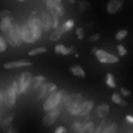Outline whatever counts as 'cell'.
Listing matches in <instances>:
<instances>
[{
	"instance_id": "obj_1",
	"label": "cell",
	"mask_w": 133,
	"mask_h": 133,
	"mask_svg": "<svg viewBox=\"0 0 133 133\" xmlns=\"http://www.w3.org/2000/svg\"><path fill=\"white\" fill-rule=\"evenodd\" d=\"M68 94L64 89H56L55 92H52V94H49L45 99H44V103H42V110L45 111V113H49L50 110H53V108H59V103H61V100L64 99V96Z\"/></svg>"
},
{
	"instance_id": "obj_4",
	"label": "cell",
	"mask_w": 133,
	"mask_h": 133,
	"mask_svg": "<svg viewBox=\"0 0 133 133\" xmlns=\"http://www.w3.org/2000/svg\"><path fill=\"white\" fill-rule=\"evenodd\" d=\"M92 53H94V55H96V58H97L100 63H103V64L119 63V56H116V55H111V53H108V52H105V50H102V49L92 47Z\"/></svg>"
},
{
	"instance_id": "obj_40",
	"label": "cell",
	"mask_w": 133,
	"mask_h": 133,
	"mask_svg": "<svg viewBox=\"0 0 133 133\" xmlns=\"http://www.w3.org/2000/svg\"><path fill=\"white\" fill-rule=\"evenodd\" d=\"M128 133H133V130H130V131H128Z\"/></svg>"
},
{
	"instance_id": "obj_31",
	"label": "cell",
	"mask_w": 133,
	"mask_h": 133,
	"mask_svg": "<svg viewBox=\"0 0 133 133\" xmlns=\"http://www.w3.org/2000/svg\"><path fill=\"white\" fill-rule=\"evenodd\" d=\"M50 16H52V30H55V28L59 27V17L55 16V14H52V13H50Z\"/></svg>"
},
{
	"instance_id": "obj_6",
	"label": "cell",
	"mask_w": 133,
	"mask_h": 133,
	"mask_svg": "<svg viewBox=\"0 0 133 133\" xmlns=\"http://www.w3.org/2000/svg\"><path fill=\"white\" fill-rule=\"evenodd\" d=\"M56 89H58V88H56V85H55V83L45 82V83H44V85H42V86H41V88L38 89V96H36V97H38L39 100H42V99H45V97H47L49 94L55 92Z\"/></svg>"
},
{
	"instance_id": "obj_23",
	"label": "cell",
	"mask_w": 133,
	"mask_h": 133,
	"mask_svg": "<svg viewBox=\"0 0 133 133\" xmlns=\"http://www.w3.org/2000/svg\"><path fill=\"white\" fill-rule=\"evenodd\" d=\"M94 128H96V125L91 121H88V122L83 124V133H94Z\"/></svg>"
},
{
	"instance_id": "obj_24",
	"label": "cell",
	"mask_w": 133,
	"mask_h": 133,
	"mask_svg": "<svg viewBox=\"0 0 133 133\" xmlns=\"http://www.w3.org/2000/svg\"><path fill=\"white\" fill-rule=\"evenodd\" d=\"M105 80H107V86H108V88H113V89L116 88V80H114L113 74H107Z\"/></svg>"
},
{
	"instance_id": "obj_11",
	"label": "cell",
	"mask_w": 133,
	"mask_h": 133,
	"mask_svg": "<svg viewBox=\"0 0 133 133\" xmlns=\"http://www.w3.org/2000/svg\"><path fill=\"white\" fill-rule=\"evenodd\" d=\"M31 63L28 59H19V61H10V63H5L3 68L5 69H17V68H30Z\"/></svg>"
},
{
	"instance_id": "obj_21",
	"label": "cell",
	"mask_w": 133,
	"mask_h": 133,
	"mask_svg": "<svg viewBox=\"0 0 133 133\" xmlns=\"http://www.w3.org/2000/svg\"><path fill=\"white\" fill-rule=\"evenodd\" d=\"M47 52V47L41 45V47H35L28 52V56H36V55H41V53H45Z\"/></svg>"
},
{
	"instance_id": "obj_33",
	"label": "cell",
	"mask_w": 133,
	"mask_h": 133,
	"mask_svg": "<svg viewBox=\"0 0 133 133\" xmlns=\"http://www.w3.org/2000/svg\"><path fill=\"white\" fill-rule=\"evenodd\" d=\"M99 39H100V33H92V35L88 38L89 42H96V41H99Z\"/></svg>"
},
{
	"instance_id": "obj_36",
	"label": "cell",
	"mask_w": 133,
	"mask_h": 133,
	"mask_svg": "<svg viewBox=\"0 0 133 133\" xmlns=\"http://www.w3.org/2000/svg\"><path fill=\"white\" fill-rule=\"evenodd\" d=\"M55 133H68V128H66V127H56V130H55Z\"/></svg>"
},
{
	"instance_id": "obj_38",
	"label": "cell",
	"mask_w": 133,
	"mask_h": 133,
	"mask_svg": "<svg viewBox=\"0 0 133 133\" xmlns=\"http://www.w3.org/2000/svg\"><path fill=\"white\" fill-rule=\"evenodd\" d=\"M68 2H69V3H75V0H68Z\"/></svg>"
},
{
	"instance_id": "obj_32",
	"label": "cell",
	"mask_w": 133,
	"mask_h": 133,
	"mask_svg": "<svg viewBox=\"0 0 133 133\" xmlns=\"http://www.w3.org/2000/svg\"><path fill=\"white\" fill-rule=\"evenodd\" d=\"M75 33H77V38L78 39H85V30L82 27H77L75 28Z\"/></svg>"
},
{
	"instance_id": "obj_37",
	"label": "cell",
	"mask_w": 133,
	"mask_h": 133,
	"mask_svg": "<svg viewBox=\"0 0 133 133\" xmlns=\"http://www.w3.org/2000/svg\"><path fill=\"white\" fill-rule=\"evenodd\" d=\"M125 122H128L130 125H133V116H131V114H127V116H125Z\"/></svg>"
},
{
	"instance_id": "obj_7",
	"label": "cell",
	"mask_w": 133,
	"mask_h": 133,
	"mask_svg": "<svg viewBox=\"0 0 133 133\" xmlns=\"http://www.w3.org/2000/svg\"><path fill=\"white\" fill-rule=\"evenodd\" d=\"M59 111H61V108H53V110H50L49 113H45L44 117H42V124H44L45 127L52 125V124L56 121V117L59 116Z\"/></svg>"
},
{
	"instance_id": "obj_18",
	"label": "cell",
	"mask_w": 133,
	"mask_h": 133,
	"mask_svg": "<svg viewBox=\"0 0 133 133\" xmlns=\"http://www.w3.org/2000/svg\"><path fill=\"white\" fill-rule=\"evenodd\" d=\"M111 100H113V103H116V105L127 107V102H124V100H122V97H121V94H119V92H113V94H111Z\"/></svg>"
},
{
	"instance_id": "obj_20",
	"label": "cell",
	"mask_w": 133,
	"mask_h": 133,
	"mask_svg": "<svg viewBox=\"0 0 133 133\" xmlns=\"http://www.w3.org/2000/svg\"><path fill=\"white\" fill-rule=\"evenodd\" d=\"M63 35H64V33H63V30H61V24H59V27L55 28V30L50 33V41H58Z\"/></svg>"
},
{
	"instance_id": "obj_3",
	"label": "cell",
	"mask_w": 133,
	"mask_h": 133,
	"mask_svg": "<svg viewBox=\"0 0 133 133\" xmlns=\"http://www.w3.org/2000/svg\"><path fill=\"white\" fill-rule=\"evenodd\" d=\"M27 27L30 28V31H31V35H33V38H35V41H38V39H41V36H42V25H41V21H39V17L36 16V14H31L28 19H27Z\"/></svg>"
},
{
	"instance_id": "obj_5",
	"label": "cell",
	"mask_w": 133,
	"mask_h": 133,
	"mask_svg": "<svg viewBox=\"0 0 133 133\" xmlns=\"http://www.w3.org/2000/svg\"><path fill=\"white\" fill-rule=\"evenodd\" d=\"M31 78H33L31 72H24V74H21V77H19V92H21V94H25V92L30 89Z\"/></svg>"
},
{
	"instance_id": "obj_9",
	"label": "cell",
	"mask_w": 133,
	"mask_h": 133,
	"mask_svg": "<svg viewBox=\"0 0 133 133\" xmlns=\"http://www.w3.org/2000/svg\"><path fill=\"white\" fill-rule=\"evenodd\" d=\"M21 39H22V42H27V44L36 42L31 31H30V28L27 27V24H21Z\"/></svg>"
},
{
	"instance_id": "obj_19",
	"label": "cell",
	"mask_w": 133,
	"mask_h": 133,
	"mask_svg": "<svg viewBox=\"0 0 133 133\" xmlns=\"http://www.w3.org/2000/svg\"><path fill=\"white\" fill-rule=\"evenodd\" d=\"M55 53H58V55H69V49L64 44H56L55 45Z\"/></svg>"
},
{
	"instance_id": "obj_26",
	"label": "cell",
	"mask_w": 133,
	"mask_h": 133,
	"mask_svg": "<svg viewBox=\"0 0 133 133\" xmlns=\"http://www.w3.org/2000/svg\"><path fill=\"white\" fill-rule=\"evenodd\" d=\"M91 8V3L88 2V0H82V2H78V10H80V13H85L86 10H89Z\"/></svg>"
},
{
	"instance_id": "obj_15",
	"label": "cell",
	"mask_w": 133,
	"mask_h": 133,
	"mask_svg": "<svg viewBox=\"0 0 133 133\" xmlns=\"http://www.w3.org/2000/svg\"><path fill=\"white\" fill-rule=\"evenodd\" d=\"M14 24V19H0V31L2 35H6Z\"/></svg>"
},
{
	"instance_id": "obj_25",
	"label": "cell",
	"mask_w": 133,
	"mask_h": 133,
	"mask_svg": "<svg viewBox=\"0 0 133 133\" xmlns=\"http://www.w3.org/2000/svg\"><path fill=\"white\" fill-rule=\"evenodd\" d=\"M116 131H117V124L116 122H110L103 130V133H116Z\"/></svg>"
},
{
	"instance_id": "obj_14",
	"label": "cell",
	"mask_w": 133,
	"mask_h": 133,
	"mask_svg": "<svg viewBox=\"0 0 133 133\" xmlns=\"http://www.w3.org/2000/svg\"><path fill=\"white\" fill-rule=\"evenodd\" d=\"M108 113H110L108 103H100V105L96 108V116H97L99 119H105V117L108 116Z\"/></svg>"
},
{
	"instance_id": "obj_8",
	"label": "cell",
	"mask_w": 133,
	"mask_h": 133,
	"mask_svg": "<svg viewBox=\"0 0 133 133\" xmlns=\"http://www.w3.org/2000/svg\"><path fill=\"white\" fill-rule=\"evenodd\" d=\"M39 21L42 25V31H50L52 30V16L49 11H42L39 14Z\"/></svg>"
},
{
	"instance_id": "obj_39",
	"label": "cell",
	"mask_w": 133,
	"mask_h": 133,
	"mask_svg": "<svg viewBox=\"0 0 133 133\" xmlns=\"http://www.w3.org/2000/svg\"><path fill=\"white\" fill-rule=\"evenodd\" d=\"M17 2H25V0H17Z\"/></svg>"
},
{
	"instance_id": "obj_34",
	"label": "cell",
	"mask_w": 133,
	"mask_h": 133,
	"mask_svg": "<svg viewBox=\"0 0 133 133\" xmlns=\"http://www.w3.org/2000/svg\"><path fill=\"white\" fill-rule=\"evenodd\" d=\"M117 52H119V56H125V55H127V49H125L122 44L117 45Z\"/></svg>"
},
{
	"instance_id": "obj_2",
	"label": "cell",
	"mask_w": 133,
	"mask_h": 133,
	"mask_svg": "<svg viewBox=\"0 0 133 133\" xmlns=\"http://www.w3.org/2000/svg\"><path fill=\"white\" fill-rule=\"evenodd\" d=\"M3 36H5V39H6V42H8L10 45L19 47V45L22 44V39H21V24L14 22L13 27H11V30H10L6 35H3Z\"/></svg>"
},
{
	"instance_id": "obj_35",
	"label": "cell",
	"mask_w": 133,
	"mask_h": 133,
	"mask_svg": "<svg viewBox=\"0 0 133 133\" xmlns=\"http://www.w3.org/2000/svg\"><path fill=\"white\" fill-rule=\"evenodd\" d=\"M119 94H121V97H122V96H125V97H128V96L131 94V91H130V89H125V88H121V91H119Z\"/></svg>"
},
{
	"instance_id": "obj_22",
	"label": "cell",
	"mask_w": 133,
	"mask_h": 133,
	"mask_svg": "<svg viewBox=\"0 0 133 133\" xmlns=\"http://www.w3.org/2000/svg\"><path fill=\"white\" fill-rule=\"evenodd\" d=\"M2 125H3V127H2V133H17V130H16L10 122H5V121H3Z\"/></svg>"
},
{
	"instance_id": "obj_30",
	"label": "cell",
	"mask_w": 133,
	"mask_h": 133,
	"mask_svg": "<svg viewBox=\"0 0 133 133\" xmlns=\"http://www.w3.org/2000/svg\"><path fill=\"white\" fill-rule=\"evenodd\" d=\"M0 19H14V17H13V13L11 11L2 10V11H0Z\"/></svg>"
},
{
	"instance_id": "obj_13",
	"label": "cell",
	"mask_w": 133,
	"mask_h": 133,
	"mask_svg": "<svg viewBox=\"0 0 133 133\" xmlns=\"http://www.w3.org/2000/svg\"><path fill=\"white\" fill-rule=\"evenodd\" d=\"M44 83H45V77H44V75H35V77L31 78V83H30V89H31V91H38ZM30 89H28V91H30Z\"/></svg>"
},
{
	"instance_id": "obj_29",
	"label": "cell",
	"mask_w": 133,
	"mask_h": 133,
	"mask_svg": "<svg viewBox=\"0 0 133 133\" xmlns=\"http://www.w3.org/2000/svg\"><path fill=\"white\" fill-rule=\"evenodd\" d=\"M6 47H8V42H6L5 36H3V35H0V53L5 52V50H6Z\"/></svg>"
},
{
	"instance_id": "obj_17",
	"label": "cell",
	"mask_w": 133,
	"mask_h": 133,
	"mask_svg": "<svg viewBox=\"0 0 133 133\" xmlns=\"http://www.w3.org/2000/svg\"><path fill=\"white\" fill-rule=\"evenodd\" d=\"M74 25H75V21H74V19H68V21H64V24H61V30H63V33H68L69 30H72V28H74Z\"/></svg>"
},
{
	"instance_id": "obj_16",
	"label": "cell",
	"mask_w": 133,
	"mask_h": 133,
	"mask_svg": "<svg viewBox=\"0 0 133 133\" xmlns=\"http://www.w3.org/2000/svg\"><path fill=\"white\" fill-rule=\"evenodd\" d=\"M71 74H72V75H75V77H78V78H85V77H86L85 69L82 68V66H78V64L71 66Z\"/></svg>"
},
{
	"instance_id": "obj_27",
	"label": "cell",
	"mask_w": 133,
	"mask_h": 133,
	"mask_svg": "<svg viewBox=\"0 0 133 133\" xmlns=\"http://www.w3.org/2000/svg\"><path fill=\"white\" fill-rule=\"evenodd\" d=\"M72 131L74 133H83V122H74L72 124Z\"/></svg>"
},
{
	"instance_id": "obj_12",
	"label": "cell",
	"mask_w": 133,
	"mask_h": 133,
	"mask_svg": "<svg viewBox=\"0 0 133 133\" xmlns=\"http://www.w3.org/2000/svg\"><path fill=\"white\" fill-rule=\"evenodd\" d=\"M122 3H124V0H110L107 5V13H110V14L117 13L122 8Z\"/></svg>"
},
{
	"instance_id": "obj_28",
	"label": "cell",
	"mask_w": 133,
	"mask_h": 133,
	"mask_svg": "<svg viewBox=\"0 0 133 133\" xmlns=\"http://www.w3.org/2000/svg\"><path fill=\"white\" fill-rule=\"evenodd\" d=\"M127 35H128V31H127L125 28H122V30H119V31L116 33V36H114V38H116L117 41H122V39H125V38H127Z\"/></svg>"
},
{
	"instance_id": "obj_10",
	"label": "cell",
	"mask_w": 133,
	"mask_h": 133,
	"mask_svg": "<svg viewBox=\"0 0 133 133\" xmlns=\"http://www.w3.org/2000/svg\"><path fill=\"white\" fill-rule=\"evenodd\" d=\"M92 108H94V100H83L75 116H80V117H83V116H86V114H89Z\"/></svg>"
}]
</instances>
